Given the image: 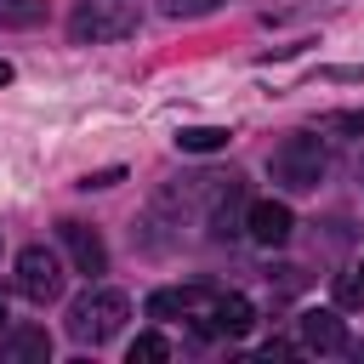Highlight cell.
I'll return each instance as SVG.
<instances>
[{
	"instance_id": "cell-2",
	"label": "cell",
	"mask_w": 364,
	"mask_h": 364,
	"mask_svg": "<svg viewBox=\"0 0 364 364\" xmlns=\"http://www.w3.org/2000/svg\"><path fill=\"white\" fill-rule=\"evenodd\" d=\"M68 34L80 46H102V40H125L136 34V11L125 0H80L74 17H68Z\"/></svg>"
},
{
	"instance_id": "cell-19",
	"label": "cell",
	"mask_w": 364,
	"mask_h": 364,
	"mask_svg": "<svg viewBox=\"0 0 364 364\" xmlns=\"http://www.w3.org/2000/svg\"><path fill=\"white\" fill-rule=\"evenodd\" d=\"M0 330H6V301H0Z\"/></svg>"
},
{
	"instance_id": "cell-17",
	"label": "cell",
	"mask_w": 364,
	"mask_h": 364,
	"mask_svg": "<svg viewBox=\"0 0 364 364\" xmlns=\"http://www.w3.org/2000/svg\"><path fill=\"white\" fill-rule=\"evenodd\" d=\"M119 176H125V171H119V165H108V171H91V176H85L80 188H85V193H91V188H114Z\"/></svg>"
},
{
	"instance_id": "cell-20",
	"label": "cell",
	"mask_w": 364,
	"mask_h": 364,
	"mask_svg": "<svg viewBox=\"0 0 364 364\" xmlns=\"http://www.w3.org/2000/svg\"><path fill=\"white\" fill-rule=\"evenodd\" d=\"M358 279H364V262H358Z\"/></svg>"
},
{
	"instance_id": "cell-4",
	"label": "cell",
	"mask_w": 364,
	"mask_h": 364,
	"mask_svg": "<svg viewBox=\"0 0 364 364\" xmlns=\"http://www.w3.org/2000/svg\"><path fill=\"white\" fill-rule=\"evenodd\" d=\"M17 290H23L28 301H57V296H63V262H57V250L28 245V250L17 256Z\"/></svg>"
},
{
	"instance_id": "cell-8",
	"label": "cell",
	"mask_w": 364,
	"mask_h": 364,
	"mask_svg": "<svg viewBox=\"0 0 364 364\" xmlns=\"http://www.w3.org/2000/svg\"><path fill=\"white\" fill-rule=\"evenodd\" d=\"M0 358L6 364H46L51 358V336L40 324H17V330L0 336Z\"/></svg>"
},
{
	"instance_id": "cell-5",
	"label": "cell",
	"mask_w": 364,
	"mask_h": 364,
	"mask_svg": "<svg viewBox=\"0 0 364 364\" xmlns=\"http://www.w3.org/2000/svg\"><path fill=\"white\" fill-rule=\"evenodd\" d=\"M290 228H296V216H290L284 199H250V205H245V233H250L256 245H284Z\"/></svg>"
},
{
	"instance_id": "cell-9",
	"label": "cell",
	"mask_w": 364,
	"mask_h": 364,
	"mask_svg": "<svg viewBox=\"0 0 364 364\" xmlns=\"http://www.w3.org/2000/svg\"><path fill=\"white\" fill-rule=\"evenodd\" d=\"M205 301H210V290H199V284H171V290H154L148 296V318H188V313H205Z\"/></svg>"
},
{
	"instance_id": "cell-7",
	"label": "cell",
	"mask_w": 364,
	"mask_h": 364,
	"mask_svg": "<svg viewBox=\"0 0 364 364\" xmlns=\"http://www.w3.org/2000/svg\"><path fill=\"white\" fill-rule=\"evenodd\" d=\"M57 233H63V250L74 256V267H80V273H102V267H108V250H102L97 228H85V222H63Z\"/></svg>"
},
{
	"instance_id": "cell-12",
	"label": "cell",
	"mask_w": 364,
	"mask_h": 364,
	"mask_svg": "<svg viewBox=\"0 0 364 364\" xmlns=\"http://www.w3.org/2000/svg\"><path fill=\"white\" fill-rule=\"evenodd\" d=\"M239 228H245V222H239V188L228 182L222 199H216V210H210V233H216V239H233Z\"/></svg>"
},
{
	"instance_id": "cell-3",
	"label": "cell",
	"mask_w": 364,
	"mask_h": 364,
	"mask_svg": "<svg viewBox=\"0 0 364 364\" xmlns=\"http://www.w3.org/2000/svg\"><path fill=\"white\" fill-rule=\"evenodd\" d=\"M267 171H273V182L290 188V193L318 188V176H324V148H318V136H284V142L273 148Z\"/></svg>"
},
{
	"instance_id": "cell-13",
	"label": "cell",
	"mask_w": 364,
	"mask_h": 364,
	"mask_svg": "<svg viewBox=\"0 0 364 364\" xmlns=\"http://www.w3.org/2000/svg\"><path fill=\"white\" fill-rule=\"evenodd\" d=\"M125 358H131V364H165V358H171V341H165V336H154V330H142V336L131 341V353H125Z\"/></svg>"
},
{
	"instance_id": "cell-15",
	"label": "cell",
	"mask_w": 364,
	"mask_h": 364,
	"mask_svg": "<svg viewBox=\"0 0 364 364\" xmlns=\"http://www.w3.org/2000/svg\"><path fill=\"white\" fill-rule=\"evenodd\" d=\"M222 0H165V11L171 17H205V11H216Z\"/></svg>"
},
{
	"instance_id": "cell-14",
	"label": "cell",
	"mask_w": 364,
	"mask_h": 364,
	"mask_svg": "<svg viewBox=\"0 0 364 364\" xmlns=\"http://www.w3.org/2000/svg\"><path fill=\"white\" fill-rule=\"evenodd\" d=\"M336 301H341V307H364V279H358V267H353V273H336Z\"/></svg>"
},
{
	"instance_id": "cell-18",
	"label": "cell",
	"mask_w": 364,
	"mask_h": 364,
	"mask_svg": "<svg viewBox=\"0 0 364 364\" xmlns=\"http://www.w3.org/2000/svg\"><path fill=\"white\" fill-rule=\"evenodd\" d=\"M6 80H11V63H6V57H0V85H6Z\"/></svg>"
},
{
	"instance_id": "cell-1",
	"label": "cell",
	"mask_w": 364,
	"mask_h": 364,
	"mask_svg": "<svg viewBox=\"0 0 364 364\" xmlns=\"http://www.w3.org/2000/svg\"><path fill=\"white\" fill-rule=\"evenodd\" d=\"M131 318V301H125V290H85V296H74L68 301V336L80 341V347H102V341H114L119 336V324Z\"/></svg>"
},
{
	"instance_id": "cell-6",
	"label": "cell",
	"mask_w": 364,
	"mask_h": 364,
	"mask_svg": "<svg viewBox=\"0 0 364 364\" xmlns=\"http://www.w3.org/2000/svg\"><path fill=\"white\" fill-rule=\"evenodd\" d=\"M250 324H256V307L245 296H210L205 301V318H199L205 336H245Z\"/></svg>"
},
{
	"instance_id": "cell-10",
	"label": "cell",
	"mask_w": 364,
	"mask_h": 364,
	"mask_svg": "<svg viewBox=\"0 0 364 364\" xmlns=\"http://www.w3.org/2000/svg\"><path fill=\"white\" fill-rule=\"evenodd\" d=\"M301 341L313 347V353H341L347 347V330H341V318L336 313H301Z\"/></svg>"
},
{
	"instance_id": "cell-11",
	"label": "cell",
	"mask_w": 364,
	"mask_h": 364,
	"mask_svg": "<svg viewBox=\"0 0 364 364\" xmlns=\"http://www.w3.org/2000/svg\"><path fill=\"white\" fill-rule=\"evenodd\" d=\"M176 148L182 154H216V148H228V125H182Z\"/></svg>"
},
{
	"instance_id": "cell-16",
	"label": "cell",
	"mask_w": 364,
	"mask_h": 364,
	"mask_svg": "<svg viewBox=\"0 0 364 364\" xmlns=\"http://www.w3.org/2000/svg\"><path fill=\"white\" fill-rule=\"evenodd\" d=\"M40 17V0H23V6H0V23H34Z\"/></svg>"
}]
</instances>
